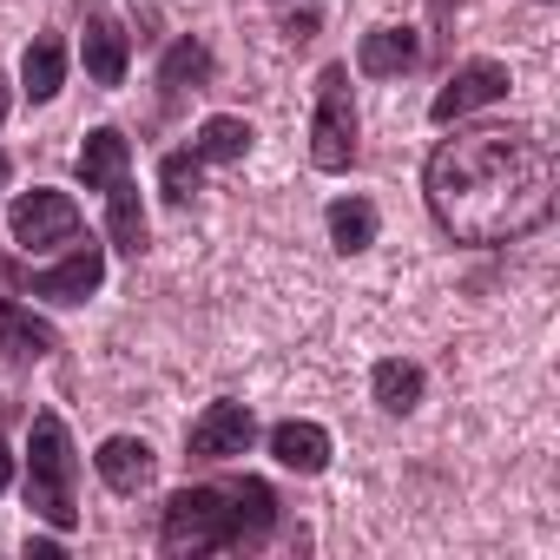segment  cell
<instances>
[{"mask_svg": "<svg viewBox=\"0 0 560 560\" xmlns=\"http://www.w3.org/2000/svg\"><path fill=\"white\" fill-rule=\"evenodd\" d=\"M257 442V416L244 402H211L191 429H185V455L191 462H231Z\"/></svg>", "mask_w": 560, "mask_h": 560, "instance_id": "8", "label": "cell"}, {"mask_svg": "<svg viewBox=\"0 0 560 560\" xmlns=\"http://www.w3.org/2000/svg\"><path fill=\"white\" fill-rule=\"evenodd\" d=\"M60 553H67L60 540H27V560H60Z\"/></svg>", "mask_w": 560, "mask_h": 560, "instance_id": "23", "label": "cell"}, {"mask_svg": "<svg viewBox=\"0 0 560 560\" xmlns=\"http://www.w3.org/2000/svg\"><path fill=\"white\" fill-rule=\"evenodd\" d=\"M27 508L54 534L80 527V448H73V429L54 409H40L34 429H27Z\"/></svg>", "mask_w": 560, "mask_h": 560, "instance_id": "3", "label": "cell"}, {"mask_svg": "<svg viewBox=\"0 0 560 560\" xmlns=\"http://www.w3.org/2000/svg\"><path fill=\"white\" fill-rule=\"evenodd\" d=\"M429 218L468 244H514L553 218V145L534 126H481L455 132L422 165Z\"/></svg>", "mask_w": 560, "mask_h": 560, "instance_id": "1", "label": "cell"}, {"mask_svg": "<svg viewBox=\"0 0 560 560\" xmlns=\"http://www.w3.org/2000/svg\"><path fill=\"white\" fill-rule=\"evenodd\" d=\"M54 350H60V330L47 317H34L14 298H0V357H8V363H40Z\"/></svg>", "mask_w": 560, "mask_h": 560, "instance_id": "12", "label": "cell"}, {"mask_svg": "<svg viewBox=\"0 0 560 560\" xmlns=\"http://www.w3.org/2000/svg\"><path fill=\"white\" fill-rule=\"evenodd\" d=\"M8 106H14V93H8V73H0V119H8Z\"/></svg>", "mask_w": 560, "mask_h": 560, "instance_id": "25", "label": "cell"}, {"mask_svg": "<svg viewBox=\"0 0 560 560\" xmlns=\"http://www.w3.org/2000/svg\"><path fill=\"white\" fill-rule=\"evenodd\" d=\"M93 468H100V481H106L113 494H145V488L159 481V455H152V442H139V435H106L100 455H93Z\"/></svg>", "mask_w": 560, "mask_h": 560, "instance_id": "9", "label": "cell"}, {"mask_svg": "<svg viewBox=\"0 0 560 560\" xmlns=\"http://www.w3.org/2000/svg\"><path fill=\"white\" fill-rule=\"evenodd\" d=\"M284 34H291V40H311V34H317V14H291V27H284Z\"/></svg>", "mask_w": 560, "mask_h": 560, "instance_id": "22", "label": "cell"}, {"mask_svg": "<svg viewBox=\"0 0 560 560\" xmlns=\"http://www.w3.org/2000/svg\"><path fill=\"white\" fill-rule=\"evenodd\" d=\"M8 270H14V264H8ZM14 284L34 291V298H47V304H67V311H73V304H86V298L106 284V244H93V237L80 244V237H73V250H67L54 270H14Z\"/></svg>", "mask_w": 560, "mask_h": 560, "instance_id": "5", "label": "cell"}, {"mask_svg": "<svg viewBox=\"0 0 560 560\" xmlns=\"http://www.w3.org/2000/svg\"><path fill=\"white\" fill-rule=\"evenodd\" d=\"M8 481H14V455L0 448V494H8Z\"/></svg>", "mask_w": 560, "mask_h": 560, "instance_id": "24", "label": "cell"}, {"mask_svg": "<svg viewBox=\"0 0 560 560\" xmlns=\"http://www.w3.org/2000/svg\"><path fill=\"white\" fill-rule=\"evenodd\" d=\"M324 224H330V244H337L343 257H357V250L376 244V205H370V198H337V205L324 211Z\"/></svg>", "mask_w": 560, "mask_h": 560, "instance_id": "20", "label": "cell"}, {"mask_svg": "<svg viewBox=\"0 0 560 560\" xmlns=\"http://www.w3.org/2000/svg\"><path fill=\"white\" fill-rule=\"evenodd\" d=\"M363 159L357 145V100H350V67L317 73V113H311V165L317 172H350Z\"/></svg>", "mask_w": 560, "mask_h": 560, "instance_id": "4", "label": "cell"}, {"mask_svg": "<svg viewBox=\"0 0 560 560\" xmlns=\"http://www.w3.org/2000/svg\"><path fill=\"white\" fill-rule=\"evenodd\" d=\"M198 178H205V159H198L191 145L159 159V191H165V205H185V198L198 191Z\"/></svg>", "mask_w": 560, "mask_h": 560, "instance_id": "21", "label": "cell"}, {"mask_svg": "<svg viewBox=\"0 0 560 560\" xmlns=\"http://www.w3.org/2000/svg\"><path fill=\"white\" fill-rule=\"evenodd\" d=\"M422 389H429V376H422V363H402V357H383V363L370 370V396H376V409H383V416H409V409L422 402Z\"/></svg>", "mask_w": 560, "mask_h": 560, "instance_id": "18", "label": "cell"}, {"mask_svg": "<svg viewBox=\"0 0 560 560\" xmlns=\"http://www.w3.org/2000/svg\"><path fill=\"white\" fill-rule=\"evenodd\" d=\"M60 86H67V40L40 34L21 54V93H27V106H47V100H60Z\"/></svg>", "mask_w": 560, "mask_h": 560, "instance_id": "16", "label": "cell"}, {"mask_svg": "<svg viewBox=\"0 0 560 560\" xmlns=\"http://www.w3.org/2000/svg\"><path fill=\"white\" fill-rule=\"evenodd\" d=\"M250 119H237V113H211L205 126H198V139H191V152L205 159V165H231V159H244L250 152Z\"/></svg>", "mask_w": 560, "mask_h": 560, "instance_id": "19", "label": "cell"}, {"mask_svg": "<svg viewBox=\"0 0 560 560\" xmlns=\"http://www.w3.org/2000/svg\"><path fill=\"white\" fill-rule=\"evenodd\" d=\"M508 67L501 60H462L455 73H448V86L429 100V119L435 126H455V119H468V113H481V106H501L508 100Z\"/></svg>", "mask_w": 560, "mask_h": 560, "instance_id": "7", "label": "cell"}, {"mask_svg": "<svg viewBox=\"0 0 560 560\" xmlns=\"http://www.w3.org/2000/svg\"><path fill=\"white\" fill-rule=\"evenodd\" d=\"M80 60H86V80H93V86H126L132 34H126L113 14H93V21H86V40H80Z\"/></svg>", "mask_w": 560, "mask_h": 560, "instance_id": "11", "label": "cell"}, {"mask_svg": "<svg viewBox=\"0 0 560 560\" xmlns=\"http://www.w3.org/2000/svg\"><path fill=\"white\" fill-rule=\"evenodd\" d=\"M211 80V47L198 40V34H185V40H172L165 47V60H159V93H165V106H178L185 93H198Z\"/></svg>", "mask_w": 560, "mask_h": 560, "instance_id": "17", "label": "cell"}, {"mask_svg": "<svg viewBox=\"0 0 560 560\" xmlns=\"http://www.w3.org/2000/svg\"><path fill=\"white\" fill-rule=\"evenodd\" d=\"M8 231H14V244H21V250H54V244H73V237H80V205H73V191L34 185V191H21V198H14Z\"/></svg>", "mask_w": 560, "mask_h": 560, "instance_id": "6", "label": "cell"}, {"mask_svg": "<svg viewBox=\"0 0 560 560\" xmlns=\"http://www.w3.org/2000/svg\"><path fill=\"white\" fill-rule=\"evenodd\" d=\"M106 237L126 257H145V244H152V224H145V205H139V185L132 178H113L106 185Z\"/></svg>", "mask_w": 560, "mask_h": 560, "instance_id": "15", "label": "cell"}, {"mask_svg": "<svg viewBox=\"0 0 560 560\" xmlns=\"http://www.w3.org/2000/svg\"><path fill=\"white\" fill-rule=\"evenodd\" d=\"M277 527V488L244 475V481H205V488H178L159 508V553L185 560V553H231V547H257Z\"/></svg>", "mask_w": 560, "mask_h": 560, "instance_id": "2", "label": "cell"}, {"mask_svg": "<svg viewBox=\"0 0 560 560\" xmlns=\"http://www.w3.org/2000/svg\"><path fill=\"white\" fill-rule=\"evenodd\" d=\"M126 165H132V139L119 132V126H93L86 132V145H80V185L86 191H106L113 178H126Z\"/></svg>", "mask_w": 560, "mask_h": 560, "instance_id": "14", "label": "cell"}, {"mask_svg": "<svg viewBox=\"0 0 560 560\" xmlns=\"http://www.w3.org/2000/svg\"><path fill=\"white\" fill-rule=\"evenodd\" d=\"M416 67H422V34L416 27H370L357 40V73H370V80H402Z\"/></svg>", "mask_w": 560, "mask_h": 560, "instance_id": "10", "label": "cell"}, {"mask_svg": "<svg viewBox=\"0 0 560 560\" xmlns=\"http://www.w3.org/2000/svg\"><path fill=\"white\" fill-rule=\"evenodd\" d=\"M270 455H277V468H291V475H324L330 468V429L324 422H277L270 429Z\"/></svg>", "mask_w": 560, "mask_h": 560, "instance_id": "13", "label": "cell"}, {"mask_svg": "<svg viewBox=\"0 0 560 560\" xmlns=\"http://www.w3.org/2000/svg\"><path fill=\"white\" fill-rule=\"evenodd\" d=\"M8 178H14V159H8V152H0V191H8Z\"/></svg>", "mask_w": 560, "mask_h": 560, "instance_id": "26", "label": "cell"}]
</instances>
